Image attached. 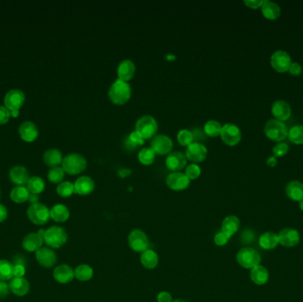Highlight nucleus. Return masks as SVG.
I'll use <instances>...</instances> for the list:
<instances>
[{"label":"nucleus","instance_id":"nucleus-1","mask_svg":"<svg viewBox=\"0 0 303 302\" xmlns=\"http://www.w3.org/2000/svg\"><path fill=\"white\" fill-rule=\"evenodd\" d=\"M108 96L114 104L124 105L132 97V87L127 82L117 79L108 91Z\"/></svg>","mask_w":303,"mask_h":302},{"label":"nucleus","instance_id":"nucleus-2","mask_svg":"<svg viewBox=\"0 0 303 302\" xmlns=\"http://www.w3.org/2000/svg\"><path fill=\"white\" fill-rule=\"evenodd\" d=\"M62 169L69 175H78L84 172L87 167L86 159L79 153H70L62 161Z\"/></svg>","mask_w":303,"mask_h":302},{"label":"nucleus","instance_id":"nucleus-3","mask_svg":"<svg viewBox=\"0 0 303 302\" xmlns=\"http://www.w3.org/2000/svg\"><path fill=\"white\" fill-rule=\"evenodd\" d=\"M68 240L67 231L60 226H52L44 231V242L51 248H60Z\"/></svg>","mask_w":303,"mask_h":302},{"label":"nucleus","instance_id":"nucleus-4","mask_svg":"<svg viewBox=\"0 0 303 302\" xmlns=\"http://www.w3.org/2000/svg\"><path fill=\"white\" fill-rule=\"evenodd\" d=\"M288 128L284 121L277 119H271L266 122L264 127V132L271 140L276 142H282L288 135Z\"/></svg>","mask_w":303,"mask_h":302},{"label":"nucleus","instance_id":"nucleus-5","mask_svg":"<svg viewBox=\"0 0 303 302\" xmlns=\"http://www.w3.org/2000/svg\"><path fill=\"white\" fill-rule=\"evenodd\" d=\"M135 130L141 135L144 139H149L155 137L158 130V123L151 115H144L137 121Z\"/></svg>","mask_w":303,"mask_h":302},{"label":"nucleus","instance_id":"nucleus-6","mask_svg":"<svg viewBox=\"0 0 303 302\" xmlns=\"http://www.w3.org/2000/svg\"><path fill=\"white\" fill-rule=\"evenodd\" d=\"M237 261L239 265L245 269H254L261 262L259 253L251 247H244L237 254Z\"/></svg>","mask_w":303,"mask_h":302},{"label":"nucleus","instance_id":"nucleus-7","mask_svg":"<svg viewBox=\"0 0 303 302\" xmlns=\"http://www.w3.org/2000/svg\"><path fill=\"white\" fill-rule=\"evenodd\" d=\"M28 217L34 224L44 225L51 218L50 210L44 204L36 203L29 205L27 211Z\"/></svg>","mask_w":303,"mask_h":302},{"label":"nucleus","instance_id":"nucleus-8","mask_svg":"<svg viewBox=\"0 0 303 302\" xmlns=\"http://www.w3.org/2000/svg\"><path fill=\"white\" fill-rule=\"evenodd\" d=\"M129 246L134 252L143 253L148 249L149 240L147 234L141 230H133L128 238Z\"/></svg>","mask_w":303,"mask_h":302},{"label":"nucleus","instance_id":"nucleus-9","mask_svg":"<svg viewBox=\"0 0 303 302\" xmlns=\"http://www.w3.org/2000/svg\"><path fill=\"white\" fill-rule=\"evenodd\" d=\"M220 136L226 145L231 146L238 145L241 140V131L239 127L233 123L223 125Z\"/></svg>","mask_w":303,"mask_h":302},{"label":"nucleus","instance_id":"nucleus-10","mask_svg":"<svg viewBox=\"0 0 303 302\" xmlns=\"http://www.w3.org/2000/svg\"><path fill=\"white\" fill-rule=\"evenodd\" d=\"M271 63L276 71L287 72L292 64L291 57L287 52L279 50L271 55Z\"/></svg>","mask_w":303,"mask_h":302},{"label":"nucleus","instance_id":"nucleus-11","mask_svg":"<svg viewBox=\"0 0 303 302\" xmlns=\"http://www.w3.org/2000/svg\"><path fill=\"white\" fill-rule=\"evenodd\" d=\"M151 148L159 155H166L173 149V141L166 135H157L151 142Z\"/></svg>","mask_w":303,"mask_h":302},{"label":"nucleus","instance_id":"nucleus-12","mask_svg":"<svg viewBox=\"0 0 303 302\" xmlns=\"http://www.w3.org/2000/svg\"><path fill=\"white\" fill-rule=\"evenodd\" d=\"M166 184L168 188L173 191H183L187 189L191 184V180L184 173L172 172L167 176Z\"/></svg>","mask_w":303,"mask_h":302},{"label":"nucleus","instance_id":"nucleus-13","mask_svg":"<svg viewBox=\"0 0 303 302\" xmlns=\"http://www.w3.org/2000/svg\"><path fill=\"white\" fill-rule=\"evenodd\" d=\"M25 95L20 90L13 89L9 91L4 96V106L10 110H19L23 105Z\"/></svg>","mask_w":303,"mask_h":302},{"label":"nucleus","instance_id":"nucleus-14","mask_svg":"<svg viewBox=\"0 0 303 302\" xmlns=\"http://www.w3.org/2000/svg\"><path fill=\"white\" fill-rule=\"evenodd\" d=\"M44 230H40L37 233H29L22 240V247L28 252H36L42 248L44 243Z\"/></svg>","mask_w":303,"mask_h":302},{"label":"nucleus","instance_id":"nucleus-15","mask_svg":"<svg viewBox=\"0 0 303 302\" xmlns=\"http://www.w3.org/2000/svg\"><path fill=\"white\" fill-rule=\"evenodd\" d=\"M185 155L189 161L193 163L202 162L207 158V147L198 142H193L191 145L187 146V149L185 152Z\"/></svg>","mask_w":303,"mask_h":302},{"label":"nucleus","instance_id":"nucleus-16","mask_svg":"<svg viewBox=\"0 0 303 302\" xmlns=\"http://www.w3.org/2000/svg\"><path fill=\"white\" fill-rule=\"evenodd\" d=\"M186 163H187L186 155L178 151L169 153L166 159V166L167 169L173 172H179L180 170H182L186 166Z\"/></svg>","mask_w":303,"mask_h":302},{"label":"nucleus","instance_id":"nucleus-17","mask_svg":"<svg viewBox=\"0 0 303 302\" xmlns=\"http://www.w3.org/2000/svg\"><path fill=\"white\" fill-rule=\"evenodd\" d=\"M279 243L286 247H294L300 242V234L297 230L291 228H286L279 232Z\"/></svg>","mask_w":303,"mask_h":302},{"label":"nucleus","instance_id":"nucleus-18","mask_svg":"<svg viewBox=\"0 0 303 302\" xmlns=\"http://www.w3.org/2000/svg\"><path fill=\"white\" fill-rule=\"evenodd\" d=\"M36 257L40 265L44 268H52L57 262V255L49 247H42L36 252Z\"/></svg>","mask_w":303,"mask_h":302},{"label":"nucleus","instance_id":"nucleus-19","mask_svg":"<svg viewBox=\"0 0 303 302\" xmlns=\"http://www.w3.org/2000/svg\"><path fill=\"white\" fill-rule=\"evenodd\" d=\"M271 112L277 120L281 121H287V119H289V117L291 116V106L287 101L279 100L273 103Z\"/></svg>","mask_w":303,"mask_h":302},{"label":"nucleus","instance_id":"nucleus-20","mask_svg":"<svg viewBox=\"0 0 303 302\" xmlns=\"http://www.w3.org/2000/svg\"><path fill=\"white\" fill-rule=\"evenodd\" d=\"M53 278L58 283L68 284L75 278V270L67 264H61L54 269Z\"/></svg>","mask_w":303,"mask_h":302},{"label":"nucleus","instance_id":"nucleus-21","mask_svg":"<svg viewBox=\"0 0 303 302\" xmlns=\"http://www.w3.org/2000/svg\"><path fill=\"white\" fill-rule=\"evenodd\" d=\"M136 72V66L131 60H124L120 62L117 68V76L119 80L127 82L132 80Z\"/></svg>","mask_w":303,"mask_h":302},{"label":"nucleus","instance_id":"nucleus-22","mask_svg":"<svg viewBox=\"0 0 303 302\" xmlns=\"http://www.w3.org/2000/svg\"><path fill=\"white\" fill-rule=\"evenodd\" d=\"M74 186H75V194L84 196L92 194L95 188V183L92 178L87 176H83L81 178H77L76 183L74 184Z\"/></svg>","mask_w":303,"mask_h":302},{"label":"nucleus","instance_id":"nucleus-23","mask_svg":"<svg viewBox=\"0 0 303 302\" xmlns=\"http://www.w3.org/2000/svg\"><path fill=\"white\" fill-rule=\"evenodd\" d=\"M19 134L24 141L33 142L38 136V129L31 121H24L19 127Z\"/></svg>","mask_w":303,"mask_h":302},{"label":"nucleus","instance_id":"nucleus-24","mask_svg":"<svg viewBox=\"0 0 303 302\" xmlns=\"http://www.w3.org/2000/svg\"><path fill=\"white\" fill-rule=\"evenodd\" d=\"M9 177L11 181L18 186H23L28 184L29 176L27 169L22 166L13 167L9 172Z\"/></svg>","mask_w":303,"mask_h":302},{"label":"nucleus","instance_id":"nucleus-25","mask_svg":"<svg viewBox=\"0 0 303 302\" xmlns=\"http://www.w3.org/2000/svg\"><path fill=\"white\" fill-rule=\"evenodd\" d=\"M9 287L17 296H24L29 291V283L24 278H13L10 281Z\"/></svg>","mask_w":303,"mask_h":302},{"label":"nucleus","instance_id":"nucleus-26","mask_svg":"<svg viewBox=\"0 0 303 302\" xmlns=\"http://www.w3.org/2000/svg\"><path fill=\"white\" fill-rule=\"evenodd\" d=\"M239 226H240V221L239 218L235 215H229L227 217L224 218V220L222 222L221 231L226 234L229 238H231V236H233L239 230Z\"/></svg>","mask_w":303,"mask_h":302},{"label":"nucleus","instance_id":"nucleus-27","mask_svg":"<svg viewBox=\"0 0 303 302\" xmlns=\"http://www.w3.org/2000/svg\"><path fill=\"white\" fill-rule=\"evenodd\" d=\"M287 197L295 201L303 200V184L299 181H292L287 184L286 188Z\"/></svg>","mask_w":303,"mask_h":302},{"label":"nucleus","instance_id":"nucleus-28","mask_svg":"<svg viewBox=\"0 0 303 302\" xmlns=\"http://www.w3.org/2000/svg\"><path fill=\"white\" fill-rule=\"evenodd\" d=\"M141 263L145 268L148 270H152L158 265L159 263V256L153 250H146L141 254Z\"/></svg>","mask_w":303,"mask_h":302},{"label":"nucleus","instance_id":"nucleus-29","mask_svg":"<svg viewBox=\"0 0 303 302\" xmlns=\"http://www.w3.org/2000/svg\"><path fill=\"white\" fill-rule=\"evenodd\" d=\"M50 214L51 218L53 221L57 222H66L69 218L70 213L69 210L66 205L62 204H58V205H53L51 210H50Z\"/></svg>","mask_w":303,"mask_h":302},{"label":"nucleus","instance_id":"nucleus-30","mask_svg":"<svg viewBox=\"0 0 303 302\" xmlns=\"http://www.w3.org/2000/svg\"><path fill=\"white\" fill-rule=\"evenodd\" d=\"M262 12L263 16L269 20H276L279 18L281 13V8L279 4L271 1H264L262 6Z\"/></svg>","mask_w":303,"mask_h":302},{"label":"nucleus","instance_id":"nucleus-31","mask_svg":"<svg viewBox=\"0 0 303 302\" xmlns=\"http://www.w3.org/2000/svg\"><path fill=\"white\" fill-rule=\"evenodd\" d=\"M259 244L263 249H274L279 244V236L274 232H265L260 237Z\"/></svg>","mask_w":303,"mask_h":302},{"label":"nucleus","instance_id":"nucleus-32","mask_svg":"<svg viewBox=\"0 0 303 302\" xmlns=\"http://www.w3.org/2000/svg\"><path fill=\"white\" fill-rule=\"evenodd\" d=\"M62 161H63L62 154L58 149L52 148V149L47 150L44 153V163L49 167H52V168L59 167V165L62 163Z\"/></svg>","mask_w":303,"mask_h":302},{"label":"nucleus","instance_id":"nucleus-33","mask_svg":"<svg viewBox=\"0 0 303 302\" xmlns=\"http://www.w3.org/2000/svg\"><path fill=\"white\" fill-rule=\"evenodd\" d=\"M252 281L258 285V286H263L265 285L269 280V272L268 270L264 268V267L258 265V266L255 267L254 269H252L251 274Z\"/></svg>","mask_w":303,"mask_h":302},{"label":"nucleus","instance_id":"nucleus-34","mask_svg":"<svg viewBox=\"0 0 303 302\" xmlns=\"http://www.w3.org/2000/svg\"><path fill=\"white\" fill-rule=\"evenodd\" d=\"M29 194L28 188L24 186H16L12 190L10 197L12 201L20 204L28 201Z\"/></svg>","mask_w":303,"mask_h":302},{"label":"nucleus","instance_id":"nucleus-35","mask_svg":"<svg viewBox=\"0 0 303 302\" xmlns=\"http://www.w3.org/2000/svg\"><path fill=\"white\" fill-rule=\"evenodd\" d=\"M93 277V270L88 264H81L77 266L75 270V278H77L79 281L86 282L92 279Z\"/></svg>","mask_w":303,"mask_h":302},{"label":"nucleus","instance_id":"nucleus-36","mask_svg":"<svg viewBox=\"0 0 303 302\" xmlns=\"http://www.w3.org/2000/svg\"><path fill=\"white\" fill-rule=\"evenodd\" d=\"M287 137L289 140L296 144V145H303V125H295L288 130Z\"/></svg>","mask_w":303,"mask_h":302},{"label":"nucleus","instance_id":"nucleus-37","mask_svg":"<svg viewBox=\"0 0 303 302\" xmlns=\"http://www.w3.org/2000/svg\"><path fill=\"white\" fill-rule=\"evenodd\" d=\"M223 126L219 121L215 120H210L207 121L204 126V132L208 137H215L219 136Z\"/></svg>","mask_w":303,"mask_h":302},{"label":"nucleus","instance_id":"nucleus-38","mask_svg":"<svg viewBox=\"0 0 303 302\" xmlns=\"http://www.w3.org/2000/svg\"><path fill=\"white\" fill-rule=\"evenodd\" d=\"M27 186H28L27 188H28V192L33 194H41L45 187L44 180L39 177H33V178H29Z\"/></svg>","mask_w":303,"mask_h":302},{"label":"nucleus","instance_id":"nucleus-39","mask_svg":"<svg viewBox=\"0 0 303 302\" xmlns=\"http://www.w3.org/2000/svg\"><path fill=\"white\" fill-rule=\"evenodd\" d=\"M12 269L13 266L10 262L5 260H0V280L1 281L11 280L13 278Z\"/></svg>","mask_w":303,"mask_h":302},{"label":"nucleus","instance_id":"nucleus-40","mask_svg":"<svg viewBox=\"0 0 303 302\" xmlns=\"http://www.w3.org/2000/svg\"><path fill=\"white\" fill-rule=\"evenodd\" d=\"M156 153L153 152L152 148H143L139 153V160L143 165H151L155 160Z\"/></svg>","mask_w":303,"mask_h":302},{"label":"nucleus","instance_id":"nucleus-41","mask_svg":"<svg viewBox=\"0 0 303 302\" xmlns=\"http://www.w3.org/2000/svg\"><path fill=\"white\" fill-rule=\"evenodd\" d=\"M57 194L60 195V197L68 198L70 197L72 194H75V186L71 182H62L57 187Z\"/></svg>","mask_w":303,"mask_h":302},{"label":"nucleus","instance_id":"nucleus-42","mask_svg":"<svg viewBox=\"0 0 303 302\" xmlns=\"http://www.w3.org/2000/svg\"><path fill=\"white\" fill-rule=\"evenodd\" d=\"M65 171L62 167H54L49 170L48 179L53 184H60L63 180Z\"/></svg>","mask_w":303,"mask_h":302},{"label":"nucleus","instance_id":"nucleus-43","mask_svg":"<svg viewBox=\"0 0 303 302\" xmlns=\"http://www.w3.org/2000/svg\"><path fill=\"white\" fill-rule=\"evenodd\" d=\"M193 133L186 129H181L177 134V141L182 146H189L193 143Z\"/></svg>","mask_w":303,"mask_h":302},{"label":"nucleus","instance_id":"nucleus-44","mask_svg":"<svg viewBox=\"0 0 303 302\" xmlns=\"http://www.w3.org/2000/svg\"><path fill=\"white\" fill-rule=\"evenodd\" d=\"M184 174L187 176L190 180H193V179L199 178V176L201 174V169L199 165H197L195 163H191L186 167Z\"/></svg>","mask_w":303,"mask_h":302},{"label":"nucleus","instance_id":"nucleus-45","mask_svg":"<svg viewBox=\"0 0 303 302\" xmlns=\"http://www.w3.org/2000/svg\"><path fill=\"white\" fill-rule=\"evenodd\" d=\"M288 149H289V147H288L287 143L279 142V144H277L273 147L272 152H273V154H274L275 157H282V156L287 154Z\"/></svg>","mask_w":303,"mask_h":302},{"label":"nucleus","instance_id":"nucleus-46","mask_svg":"<svg viewBox=\"0 0 303 302\" xmlns=\"http://www.w3.org/2000/svg\"><path fill=\"white\" fill-rule=\"evenodd\" d=\"M230 238H229L226 234L223 233V231H220L218 233L215 234L214 240L217 246H223L227 244Z\"/></svg>","mask_w":303,"mask_h":302},{"label":"nucleus","instance_id":"nucleus-47","mask_svg":"<svg viewBox=\"0 0 303 302\" xmlns=\"http://www.w3.org/2000/svg\"><path fill=\"white\" fill-rule=\"evenodd\" d=\"M11 113L5 106L0 105V125L4 124L9 121Z\"/></svg>","mask_w":303,"mask_h":302},{"label":"nucleus","instance_id":"nucleus-48","mask_svg":"<svg viewBox=\"0 0 303 302\" xmlns=\"http://www.w3.org/2000/svg\"><path fill=\"white\" fill-rule=\"evenodd\" d=\"M26 270L22 264H16L12 269V273L14 278H23Z\"/></svg>","mask_w":303,"mask_h":302},{"label":"nucleus","instance_id":"nucleus-49","mask_svg":"<svg viewBox=\"0 0 303 302\" xmlns=\"http://www.w3.org/2000/svg\"><path fill=\"white\" fill-rule=\"evenodd\" d=\"M130 140L135 145H143L144 141H145V139L141 137V135L139 132H137L136 130H134L130 135Z\"/></svg>","mask_w":303,"mask_h":302},{"label":"nucleus","instance_id":"nucleus-50","mask_svg":"<svg viewBox=\"0 0 303 302\" xmlns=\"http://www.w3.org/2000/svg\"><path fill=\"white\" fill-rule=\"evenodd\" d=\"M244 3L250 8L256 9L262 7L264 1L263 0H245Z\"/></svg>","mask_w":303,"mask_h":302},{"label":"nucleus","instance_id":"nucleus-51","mask_svg":"<svg viewBox=\"0 0 303 302\" xmlns=\"http://www.w3.org/2000/svg\"><path fill=\"white\" fill-rule=\"evenodd\" d=\"M171 294L167 292H160L157 296V302H172Z\"/></svg>","mask_w":303,"mask_h":302},{"label":"nucleus","instance_id":"nucleus-52","mask_svg":"<svg viewBox=\"0 0 303 302\" xmlns=\"http://www.w3.org/2000/svg\"><path fill=\"white\" fill-rule=\"evenodd\" d=\"M293 76H299L302 73V66L297 62H292L291 66L288 70Z\"/></svg>","mask_w":303,"mask_h":302},{"label":"nucleus","instance_id":"nucleus-53","mask_svg":"<svg viewBox=\"0 0 303 302\" xmlns=\"http://www.w3.org/2000/svg\"><path fill=\"white\" fill-rule=\"evenodd\" d=\"M10 287L7 283L4 281H0V298H4L9 294Z\"/></svg>","mask_w":303,"mask_h":302},{"label":"nucleus","instance_id":"nucleus-54","mask_svg":"<svg viewBox=\"0 0 303 302\" xmlns=\"http://www.w3.org/2000/svg\"><path fill=\"white\" fill-rule=\"evenodd\" d=\"M7 217V209L4 205L0 204V222H4Z\"/></svg>","mask_w":303,"mask_h":302},{"label":"nucleus","instance_id":"nucleus-55","mask_svg":"<svg viewBox=\"0 0 303 302\" xmlns=\"http://www.w3.org/2000/svg\"><path fill=\"white\" fill-rule=\"evenodd\" d=\"M277 163H278V161H277V158H276L275 156H271V157L268 158V166H270V167H275V166L277 165Z\"/></svg>","mask_w":303,"mask_h":302},{"label":"nucleus","instance_id":"nucleus-56","mask_svg":"<svg viewBox=\"0 0 303 302\" xmlns=\"http://www.w3.org/2000/svg\"><path fill=\"white\" fill-rule=\"evenodd\" d=\"M28 201L30 202L32 204H36L38 201V196H37V194H29V197H28Z\"/></svg>","mask_w":303,"mask_h":302},{"label":"nucleus","instance_id":"nucleus-57","mask_svg":"<svg viewBox=\"0 0 303 302\" xmlns=\"http://www.w3.org/2000/svg\"><path fill=\"white\" fill-rule=\"evenodd\" d=\"M10 113H11V116L14 117V118H15V117L19 115V110H12V111L10 112Z\"/></svg>","mask_w":303,"mask_h":302},{"label":"nucleus","instance_id":"nucleus-58","mask_svg":"<svg viewBox=\"0 0 303 302\" xmlns=\"http://www.w3.org/2000/svg\"><path fill=\"white\" fill-rule=\"evenodd\" d=\"M172 302H185V301H183V300H174V301H172Z\"/></svg>","mask_w":303,"mask_h":302},{"label":"nucleus","instance_id":"nucleus-59","mask_svg":"<svg viewBox=\"0 0 303 302\" xmlns=\"http://www.w3.org/2000/svg\"><path fill=\"white\" fill-rule=\"evenodd\" d=\"M300 207H301V209L303 210V201H300Z\"/></svg>","mask_w":303,"mask_h":302}]
</instances>
